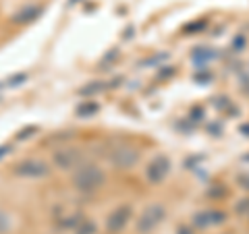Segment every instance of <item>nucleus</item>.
<instances>
[{
    "label": "nucleus",
    "instance_id": "f257e3e1",
    "mask_svg": "<svg viewBox=\"0 0 249 234\" xmlns=\"http://www.w3.org/2000/svg\"><path fill=\"white\" fill-rule=\"evenodd\" d=\"M106 183V174L104 170L96 166V164H83L77 166L75 174H73V186L81 193H93L98 189H102Z\"/></svg>",
    "mask_w": 249,
    "mask_h": 234
},
{
    "label": "nucleus",
    "instance_id": "f03ea898",
    "mask_svg": "<svg viewBox=\"0 0 249 234\" xmlns=\"http://www.w3.org/2000/svg\"><path fill=\"white\" fill-rule=\"evenodd\" d=\"M164 216H166V209L164 205H150V207H145V212L142 214V217L137 220V230L142 232V234H150L156 226H158L162 220H164Z\"/></svg>",
    "mask_w": 249,
    "mask_h": 234
},
{
    "label": "nucleus",
    "instance_id": "7ed1b4c3",
    "mask_svg": "<svg viewBox=\"0 0 249 234\" xmlns=\"http://www.w3.org/2000/svg\"><path fill=\"white\" fill-rule=\"evenodd\" d=\"M48 172H50L48 164L42 160H34V158L23 160L15 166V174L21 178H44V176H48Z\"/></svg>",
    "mask_w": 249,
    "mask_h": 234
},
{
    "label": "nucleus",
    "instance_id": "20e7f679",
    "mask_svg": "<svg viewBox=\"0 0 249 234\" xmlns=\"http://www.w3.org/2000/svg\"><path fill=\"white\" fill-rule=\"evenodd\" d=\"M168 172H170V160L166 158V155H156L145 168V176L152 184L162 183L168 176Z\"/></svg>",
    "mask_w": 249,
    "mask_h": 234
},
{
    "label": "nucleus",
    "instance_id": "39448f33",
    "mask_svg": "<svg viewBox=\"0 0 249 234\" xmlns=\"http://www.w3.org/2000/svg\"><path fill=\"white\" fill-rule=\"evenodd\" d=\"M110 162L114 164L116 168L129 170V168H133L135 164L139 162V151L135 150V147H129V145L116 147V150L110 153Z\"/></svg>",
    "mask_w": 249,
    "mask_h": 234
},
{
    "label": "nucleus",
    "instance_id": "423d86ee",
    "mask_svg": "<svg viewBox=\"0 0 249 234\" xmlns=\"http://www.w3.org/2000/svg\"><path fill=\"white\" fill-rule=\"evenodd\" d=\"M52 160L60 170H73L81 164V151L75 147H65V150H58L54 153Z\"/></svg>",
    "mask_w": 249,
    "mask_h": 234
},
{
    "label": "nucleus",
    "instance_id": "0eeeda50",
    "mask_svg": "<svg viewBox=\"0 0 249 234\" xmlns=\"http://www.w3.org/2000/svg\"><path fill=\"white\" fill-rule=\"evenodd\" d=\"M131 220V205H121L108 216L106 220V230L108 232H121Z\"/></svg>",
    "mask_w": 249,
    "mask_h": 234
},
{
    "label": "nucleus",
    "instance_id": "6e6552de",
    "mask_svg": "<svg viewBox=\"0 0 249 234\" xmlns=\"http://www.w3.org/2000/svg\"><path fill=\"white\" fill-rule=\"evenodd\" d=\"M224 222H227V214L216 212V209H212V212H199L193 217V224H196L197 228H208V226H218Z\"/></svg>",
    "mask_w": 249,
    "mask_h": 234
},
{
    "label": "nucleus",
    "instance_id": "1a4fd4ad",
    "mask_svg": "<svg viewBox=\"0 0 249 234\" xmlns=\"http://www.w3.org/2000/svg\"><path fill=\"white\" fill-rule=\"evenodd\" d=\"M40 6H27V11H23L21 15H17V17H15V21L17 23H23V21H34L37 15H40Z\"/></svg>",
    "mask_w": 249,
    "mask_h": 234
},
{
    "label": "nucleus",
    "instance_id": "9d476101",
    "mask_svg": "<svg viewBox=\"0 0 249 234\" xmlns=\"http://www.w3.org/2000/svg\"><path fill=\"white\" fill-rule=\"evenodd\" d=\"M96 112H98V104L96 102H85V104H81L79 108H77V114H79L81 118H85V116H91Z\"/></svg>",
    "mask_w": 249,
    "mask_h": 234
},
{
    "label": "nucleus",
    "instance_id": "9b49d317",
    "mask_svg": "<svg viewBox=\"0 0 249 234\" xmlns=\"http://www.w3.org/2000/svg\"><path fill=\"white\" fill-rule=\"evenodd\" d=\"M77 234H96V226L89 222H81L77 226Z\"/></svg>",
    "mask_w": 249,
    "mask_h": 234
},
{
    "label": "nucleus",
    "instance_id": "f8f14e48",
    "mask_svg": "<svg viewBox=\"0 0 249 234\" xmlns=\"http://www.w3.org/2000/svg\"><path fill=\"white\" fill-rule=\"evenodd\" d=\"M9 228H11V220H9V216H6L4 212H0V234H4Z\"/></svg>",
    "mask_w": 249,
    "mask_h": 234
},
{
    "label": "nucleus",
    "instance_id": "ddd939ff",
    "mask_svg": "<svg viewBox=\"0 0 249 234\" xmlns=\"http://www.w3.org/2000/svg\"><path fill=\"white\" fill-rule=\"evenodd\" d=\"M102 85H104V83H93L91 87H83V89H81L79 93H83V96H88V93H96V91H102V89H104Z\"/></svg>",
    "mask_w": 249,
    "mask_h": 234
},
{
    "label": "nucleus",
    "instance_id": "4468645a",
    "mask_svg": "<svg viewBox=\"0 0 249 234\" xmlns=\"http://www.w3.org/2000/svg\"><path fill=\"white\" fill-rule=\"evenodd\" d=\"M249 212V199H245V203L237 205V214H247Z\"/></svg>",
    "mask_w": 249,
    "mask_h": 234
},
{
    "label": "nucleus",
    "instance_id": "2eb2a0df",
    "mask_svg": "<svg viewBox=\"0 0 249 234\" xmlns=\"http://www.w3.org/2000/svg\"><path fill=\"white\" fill-rule=\"evenodd\" d=\"M239 183H241V186H245V189H249V176H239Z\"/></svg>",
    "mask_w": 249,
    "mask_h": 234
},
{
    "label": "nucleus",
    "instance_id": "dca6fc26",
    "mask_svg": "<svg viewBox=\"0 0 249 234\" xmlns=\"http://www.w3.org/2000/svg\"><path fill=\"white\" fill-rule=\"evenodd\" d=\"M178 234H193V232H191L189 226H181V228H178Z\"/></svg>",
    "mask_w": 249,
    "mask_h": 234
},
{
    "label": "nucleus",
    "instance_id": "f3484780",
    "mask_svg": "<svg viewBox=\"0 0 249 234\" xmlns=\"http://www.w3.org/2000/svg\"><path fill=\"white\" fill-rule=\"evenodd\" d=\"M6 150H9V147H0V158H2V155L6 153Z\"/></svg>",
    "mask_w": 249,
    "mask_h": 234
},
{
    "label": "nucleus",
    "instance_id": "a211bd4d",
    "mask_svg": "<svg viewBox=\"0 0 249 234\" xmlns=\"http://www.w3.org/2000/svg\"><path fill=\"white\" fill-rule=\"evenodd\" d=\"M245 160H249V155H247V158H245Z\"/></svg>",
    "mask_w": 249,
    "mask_h": 234
}]
</instances>
